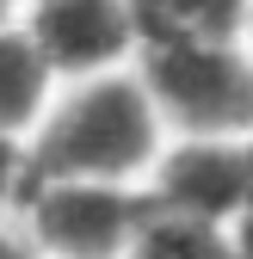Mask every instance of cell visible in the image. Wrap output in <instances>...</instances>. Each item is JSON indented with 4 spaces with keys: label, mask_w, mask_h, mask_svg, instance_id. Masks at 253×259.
I'll return each instance as SVG.
<instances>
[{
    "label": "cell",
    "mask_w": 253,
    "mask_h": 259,
    "mask_svg": "<svg viewBox=\"0 0 253 259\" xmlns=\"http://www.w3.org/2000/svg\"><path fill=\"white\" fill-rule=\"evenodd\" d=\"M136 74L173 136L253 142V50L235 37H167L136 50Z\"/></svg>",
    "instance_id": "7a4b0ae2"
},
{
    "label": "cell",
    "mask_w": 253,
    "mask_h": 259,
    "mask_svg": "<svg viewBox=\"0 0 253 259\" xmlns=\"http://www.w3.org/2000/svg\"><path fill=\"white\" fill-rule=\"evenodd\" d=\"M167 148V123L154 111L136 68H105L74 80L37 130L25 136V185L37 179H123L142 185L154 154Z\"/></svg>",
    "instance_id": "6da1fadb"
},
{
    "label": "cell",
    "mask_w": 253,
    "mask_h": 259,
    "mask_svg": "<svg viewBox=\"0 0 253 259\" xmlns=\"http://www.w3.org/2000/svg\"><path fill=\"white\" fill-rule=\"evenodd\" d=\"M130 259H241V247H235V235L223 222L179 216V210L154 204L142 235H136V247H130Z\"/></svg>",
    "instance_id": "ba28073f"
},
{
    "label": "cell",
    "mask_w": 253,
    "mask_h": 259,
    "mask_svg": "<svg viewBox=\"0 0 253 259\" xmlns=\"http://www.w3.org/2000/svg\"><path fill=\"white\" fill-rule=\"evenodd\" d=\"M154 198L123 179H37L25 185L19 216L44 259H130Z\"/></svg>",
    "instance_id": "3957f363"
},
{
    "label": "cell",
    "mask_w": 253,
    "mask_h": 259,
    "mask_svg": "<svg viewBox=\"0 0 253 259\" xmlns=\"http://www.w3.org/2000/svg\"><path fill=\"white\" fill-rule=\"evenodd\" d=\"M50 99H56V68L44 62V50L31 44L25 25H0V130L31 136Z\"/></svg>",
    "instance_id": "8992f818"
},
{
    "label": "cell",
    "mask_w": 253,
    "mask_h": 259,
    "mask_svg": "<svg viewBox=\"0 0 253 259\" xmlns=\"http://www.w3.org/2000/svg\"><path fill=\"white\" fill-rule=\"evenodd\" d=\"M0 259H44V253L31 247V235H13V229H0Z\"/></svg>",
    "instance_id": "8fae6325"
},
{
    "label": "cell",
    "mask_w": 253,
    "mask_h": 259,
    "mask_svg": "<svg viewBox=\"0 0 253 259\" xmlns=\"http://www.w3.org/2000/svg\"><path fill=\"white\" fill-rule=\"evenodd\" d=\"M7 7H13V0H0V25H7Z\"/></svg>",
    "instance_id": "7c38bea8"
},
{
    "label": "cell",
    "mask_w": 253,
    "mask_h": 259,
    "mask_svg": "<svg viewBox=\"0 0 253 259\" xmlns=\"http://www.w3.org/2000/svg\"><path fill=\"white\" fill-rule=\"evenodd\" d=\"M19 198H25V136L0 130V216L19 210Z\"/></svg>",
    "instance_id": "9c48e42d"
},
{
    "label": "cell",
    "mask_w": 253,
    "mask_h": 259,
    "mask_svg": "<svg viewBox=\"0 0 253 259\" xmlns=\"http://www.w3.org/2000/svg\"><path fill=\"white\" fill-rule=\"evenodd\" d=\"M247 31H253V13H247Z\"/></svg>",
    "instance_id": "4fadbf2b"
},
{
    "label": "cell",
    "mask_w": 253,
    "mask_h": 259,
    "mask_svg": "<svg viewBox=\"0 0 253 259\" xmlns=\"http://www.w3.org/2000/svg\"><path fill=\"white\" fill-rule=\"evenodd\" d=\"M247 167H253V142L235 136H173L148 167V198L179 216H204V222H235L247 198Z\"/></svg>",
    "instance_id": "277c9868"
},
{
    "label": "cell",
    "mask_w": 253,
    "mask_h": 259,
    "mask_svg": "<svg viewBox=\"0 0 253 259\" xmlns=\"http://www.w3.org/2000/svg\"><path fill=\"white\" fill-rule=\"evenodd\" d=\"M247 13H253V0H130V19H136L142 44H167V37H241Z\"/></svg>",
    "instance_id": "52a82bcc"
},
{
    "label": "cell",
    "mask_w": 253,
    "mask_h": 259,
    "mask_svg": "<svg viewBox=\"0 0 253 259\" xmlns=\"http://www.w3.org/2000/svg\"><path fill=\"white\" fill-rule=\"evenodd\" d=\"M229 235H235L241 259H253V167H247V198H241V210H235V222H229Z\"/></svg>",
    "instance_id": "30bf717a"
},
{
    "label": "cell",
    "mask_w": 253,
    "mask_h": 259,
    "mask_svg": "<svg viewBox=\"0 0 253 259\" xmlns=\"http://www.w3.org/2000/svg\"><path fill=\"white\" fill-rule=\"evenodd\" d=\"M31 44L44 50L56 80H87L136 62V19L130 0H31Z\"/></svg>",
    "instance_id": "5b68a950"
}]
</instances>
